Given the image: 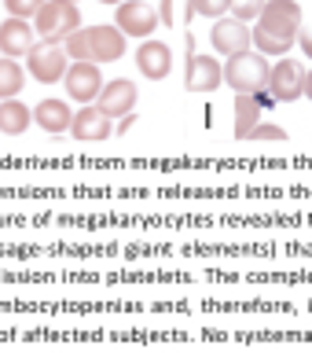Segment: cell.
<instances>
[{
    "instance_id": "22",
    "label": "cell",
    "mask_w": 312,
    "mask_h": 353,
    "mask_svg": "<svg viewBox=\"0 0 312 353\" xmlns=\"http://www.w3.org/2000/svg\"><path fill=\"white\" fill-rule=\"evenodd\" d=\"M247 140H272V143H283L287 132H283L280 125H272V121H258V125L247 132Z\"/></svg>"
},
{
    "instance_id": "21",
    "label": "cell",
    "mask_w": 312,
    "mask_h": 353,
    "mask_svg": "<svg viewBox=\"0 0 312 353\" xmlns=\"http://www.w3.org/2000/svg\"><path fill=\"white\" fill-rule=\"evenodd\" d=\"M261 8H264V0H228L231 19H239V22H253L261 15Z\"/></svg>"
},
{
    "instance_id": "24",
    "label": "cell",
    "mask_w": 312,
    "mask_h": 353,
    "mask_svg": "<svg viewBox=\"0 0 312 353\" xmlns=\"http://www.w3.org/2000/svg\"><path fill=\"white\" fill-rule=\"evenodd\" d=\"M158 19L165 22V26H176V0H162V8H158Z\"/></svg>"
},
{
    "instance_id": "6",
    "label": "cell",
    "mask_w": 312,
    "mask_h": 353,
    "mask_svg": "<svg viewBox=\"0 0 312 353\" xmlns=\"http://www.w3.org/2000/svg\"><path fill=\"white\" fill-rule=\"evenodd\" d=\"M158 11H154L147 0H121L118 4V19H114V26L125 33V37H140V41H147L154 30H158Z\"/></svg>"
},
{
    "instance_id": "8",
    "label": "cell",
    "mask_w": 312,
    "mask_h": 353,
    "mask_svg": "<svg viewBox=\"0 0 312 353\" xmlns=\"http://www.w3.org/2000/svg\"><path fill=\"white\" fill-rule=\"evenodd\" d=\"M66 92H70V99H77V103H96L99 88H103V74H99V63H88V59H77L66 66V77H63Z\"/></svg>"
},
{
    "instance_id": "26",
    "label": "cell",
    "mask_w": 312,
    "mask_h": 353,
    "mask_svg": "<svg viewBox=\"0 0 312 353\" xmlns=\"http://www.w3.org/2000/svg\"><path fill=\"white\" fill-rule=\"evenodd\" d=\"M305 96L312 99V70H305Z\"/></svg>"
},
{
    "instance_id": "20",
    "label": "cell",
    "mask_w": 312,
    "mask_h": 353,
    "mask_svg": "<svg viewBox=\"0 0 312 353\" xmlns=\"http://www.w3.org/2000/svg\"><path fill=\"white\" fill-rule=\"evenodd\" d=\"M63 48H66V55H70V63H77V59L92 63V52H88V30H74L70 37L63 41Z\"/></svg>"
},
{
    "instance_id": "17",
    "label": "cell",
    "mask_w": 312,
    "mask_h": 353,
    "mask_svg": "<svg viewBox=\"0 0 312 353\" xmlns=\"http://www.w3.org/2000/svg\"><path fill=\"white\" fill-rule=\"evenodd\" d=\"M30 121H33V110L22 103L19 96L0 99V132H4V137H22V132L30 129Z\"/></svg>"
},
{
    "instance_id": "15",
    "label": "cell",
    "mask_w": 312,
    "mask_h": 353,
    "mask_svg": "<svg viewBox=\"0 0 312 353\" xmlns=\"http://www.w3.org/2000/svg\"><path fill=\"white\" fill-rule=\"evenodd\" d=\"M33 121L52 132V137H59V132H70V121H74V110L63 103V99H41L37 107H33Z\"/></svg>"
},
{
    "instance_id": "9",
    "label": "cell",
    "mask_w": 312,
    "mask_h": 353,
    "mask_svg": "<svg viewBox=\"0 0 312 353\" xmlns=\"http://www.w3.org/2000/svg\"><path fill=\"white\" fill-rule=\"evenodd\" d=\"M225 85V66L209 55L191 52L187 55V74H184V88L187 92H217Z\"/></svg>"
},
{
    "instance_id": "13",
    "label": "cell",
    "mask_w": 312,
    "mask_h": 353,
    "mask_svg": "<svg viewBox=\"0 0 312 353\" xmlns=\"http://www.w3.org/2000/svg\"><path fill=\"white\" fill-rule=\"evenodd\" d=\"M70 137L81 140V143H99V140H107V137H110V118H107L96 103H85L81 110H74Z\"/></svg>"
},
{
    "instance_id": "3",
    "label": "cell",
    "mask_w": 312,
    "mask_h": 353,
    "mask_svg": "<svg viewBox=\"0 0 312 353\" xmlns=\"http://www.w3.org/2000/svg\"><path fill=\"white\" fill-rule=\"evenodd\" d=\"M26 66H30V77L41 85H59L66 77V66H70V55H66L63 41H48L41 37L33 48L26 52Z\"/></svg>"
},
{
    "instance_id": "12",
    "label": "cell",
    "mask_w": 312,
    "mask_h": 353,
    "mask_svg": "<svg viewBox=\"0 0 312 353\" xmlns=\"http://www.w3.org/2000/svg\"><path fill=\"white\" fill-rule=\"evenodd\" d=\"M88 52H92V63H118L125 55V33L114 22L110 26H88Z\"/></svg>"
},
{
    "instance_id": "18",
    "label": "cell",
    "mask_w": 312,
    "mask_h": 353,
    "mask_svg": "<svg viewBox=\"0 0 312 353\" xmlns=\"http://www.w3.org/2000/svg\"><path fill=\"white\" fill-rule=\"evenodd\" d=\"M22 85H26V70H22L19 59H0V99H11L22 92Z\"/></svg>"
},
{
    "instance_id": "16",
    "label": "cell",
    "mask_w": 312,
    "mask_h": 353,
    "mask_svg": "<svg viewBox=\"0 0 312 353\" xmlns=\"http://www.w3.org/2000/svg\"><path fill=\"white\" fill-rule=\"evenodd\" d=\"M231 114H236V121H231L236 140H247V132L258 125V121H264V107H261V99L253 92H236V107H231Z\"/></svg>"
},
{
    "instance_id": "4",
    "label": "cell",
    "mask_w": 312,
    "mask_h": 353,
    "mask_svg": "<svg viewBox=\"0 0 312 353\" xmlns=\"http://www.w3.org/2000/svg\"><path fill=\"white\" fill-rule=\"evenodd\" d=\"M33 30H37V37L66 41L74 30H81V11L70 0H44L41 11L33 15Z\"/></svg>"
},
{
    "instance_id": "5",
    "label": "cell",
    "mask_w": 312,
    "mask_h": 353,
    "mask_svg": "<svg viewBox=\"0 0 312 353\" xmlns=\"http://www.w3.org/2000/svg\"><path fill=\"white\" fill-rule=\"evenodd\" d=\"M269 96L275 99V103H294V99L305 96V66L298 59H283L269 70Z\"/></svg>"
},
{
    "instance_id": "10",
    "label": "cell",
    "mask_w": 312,
    "mask_h": 353,
    "mask_svg": "<svg viewBox=\"0 0 312 353\" xmlns=\"http://www.w3.org/2000/svg\"><path fill=\"white\" fill-rule=\"evenodd\" d=\"M136 85L129 81V77H118V81H103V88H99L96 96V107L103 110L107 118H125L132 114V107H136Z\"/></svg>"
},
{
    "instance_id": "14",
    "label": "cell",
    "mask_w": 312,
    "mask_h": 353,
    "mask_svg": "<svg viewBox=\"0 0 312 353\" xmlns=\"http://www.w3.org/2000/svg\"><path fill=\"white\" fill-rule=\"evenodd\" d=\"M136 66H140V74L147 77V81H162V77H169V70H173V52H169V44L147 37V41L136 48Z\"/></svg>"
},
{
    "instance_id": "27",
    "label": "cell",
    "mask_w": 312,
    "mask_h": 353,
    "mask_svg": "<svg viewBox=\"0 0 312 353\" xmlns=\"http://www.w3.org/2000/svg\"><path fill=\"white\" fill-rule=\"evenodd\" d=\"M99 4H114V8H118V4H121V0H99Z\"/></svg>"
},
{
    "instance_id": "2",
    "label": "cell",
    "mask_w": 312,
    "mask_h": 353,
    "mask_svg": "<svg viewBox=\"0 0 312 353\" xmlns=\"http://www.w3.org/2000/svg\"><path fill=\"white\" fill-rule=\"evenodd\" d=\"M269 55L261 52H239V55H228L225 63V85L231 88V92H261L264 85H269Z\"/></svg>"
},
{
    "instance_id": "7",
    "label": "cell",
    "mask_w": 312,
    "mask_h": 353,
    "mask_svg": "<svg viewBox=\"0 0 312 353\" xmlns=\"http://www.w3.org/2000/svg\"><path fill=\"white\" fill-rule=\"evenodd\" d=\"M209 44H214V52H220L228 59V55H239V52H250L253 48V33H250L247 22H239V19H231V15H220V19H214Z\"/></svg>"
},
{
    "instance_id": "25",
    "label": "cell",
    "mask_w": 312,
    "mask_h": 353,
    "mask_svg": "<svg viewBox=\"0 0 312 353\" xmlns=\"http://www.w3.org/2000/svg\"><path fill=\"white\" fill-rule=\"evenodd\" d=\"M298 44H302L305 59H312V30H298Z\"/></svg>"
},
{
    "instance_id": "19",
    "label": "cell",
    "mask_w": 312,
    "mask_h": 353,
    "mask_svg": "<svg viewBox=\"0 0 312 353\" xmlns=\"http://www.w3.org/2000/svg\"><path fill=\"white\" fill-rule=\"evenodd\" d=\"M195 15H206V19L228 15V0H187V19Z\"/></svg>"
},
{
    "instance_id": "11",
    "label": "cell",
    "mask_w": 312,
    "mask_h": 353,
    "mask_svg": "<svg viewBox=\"0 0 312 353\" xmlns=\"http://www.w3.org/2000/svg\"><path fill=\"white\" fill-rule=\"evenodd\" d=\"M37 44V30L30 26V19H4L0 22V55L8 59H26V52Z\"/></svg>"
},
{
    "instance_id": "23",
    "label": "cell",
    "mask_w": 312,
    "mask_h": 353,
    "mask_svg": "<svg viewBox=\"0 0 312 353\" xmlns=\"http://www.w3.org/2000/svg\"><path fill=\"white\" fill-rule=\"evenodd\" d=\"M44 0H4V8H8V15L11 19H33L41 11Z\"/></svg>"
},
{
    "instance_id": "28",
    "label": "cell",
    "mask_w": 312,
    "mask_h": 353,
    "mask_svg": "<svg viewBox=\"0 0 312 353\" xmlns=\"http://www.w3.org/2000/svg\"><path fill=\"white\" fill-rule=\"evenodd\" d=\"M70 4H77V0H70Z\"/></svg>"
},
{
    "instance_id": "1",
    "label": "cell",
    "mask_w": 312,
    "mask_h": 353,
    "mask_svg": "<svg viewBox=\"0 0 312 353\" xmlns=\"http://www.w3.org/2000/svg\"><path fill=\"white\" fill-rule=\"evenodd\" d=\"M253 52L269 55V59H280L294 48V37L302 30V4L298 0H264L261 15L253 19Z\"/></svg>"
}]
</instances>
